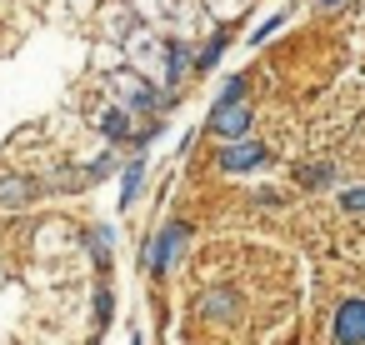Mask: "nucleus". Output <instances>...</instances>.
I'll return each instance as SVG.
<instances>
[{"mask_svg": "<svg viewBox=\"0 0 365 345\" xmlns=\"http://www.w3.org/2000/svg\"><path fill=\"white\" fill-rule=\"evenodd\" d=\"M245 130H250V105H245V101H215V110H210V135L240 140Z\"/></svg>", "mask_w": 365, "mask_h": 345, "instance_id": "nucleus-1", "label": "nucleus"}, {"mask_svg": "<svg viewBox=\"0 0 365 345\" xmlns=\"http://www.w3.org/2000/svg\"><path fill=\"white\" fill-rule=\"evenodd\" d=\"M215 165H220L225 175H235V170H255V165H265V145L240 135V140H230V145L215 155Z\"/></svg>", "mask_w": 365, "mask_h": 345, "instance_id": "nucleus-2", "label": "nucleus"}, {"mask_svg": "<svg viewBox=\"0 0 365 345\" xmlns=\"http://www.w3.org/2000/svg\"><path fill=\"white\" fill-rule=\"evenodd\" d=\"M185 240H190V225H185V220H165V225H160V240H155V250H150V270L165 275V270L175 265V250H180Z\"/></svg>", "mask_w": 365, "mask_h": 345, "instance_id": "nucleus-3", "label": "nucleus"}, {"mask_svg": "<svg viewBox=\"0 0 365 345\" xmlns=\"http://www.w3.org/2000/svg\"><path fill=\"white\" fill-rule=\"evenodd\" d=\"M335 345H365V300H345L335 310Z\"/></svg>", "mask_w": 365, "mask_h": 345, "instance_id": "nucleus-4", "label": "nucleus"}, {"mask_svg": "<svg viewBox=\"0 0 365 345\" xmlns=\"http://www.w3.org/2000/svg\"><path fill=\"white\" fill-rule=\"evenodd\" d=\"M115 91H125V101H130L135 110H155V91H150L145 81H135V76H115Z\"/></svg>", "mask_w": 365, "mask_h": 345, "instance_id": "nucleus-5", "label": "nucleus"}, {"mask_svg": "<svg viewBox=\"0 0 365 345\" xmlns=\"http://www.w3.org/2000/svg\"><path fill=\"white\" fill-rule=\"evenodd\" d=\"M101 130H106V140H130V115L125 110H106L101 115Z\"/></svg>", "mask_w": 365, "mask_h": 345, "instance_id": "nucleus-6", "label": "nucleus"}, {"mask_svg": "<svg viewBox=\"0 0 365 345\" xmlns=\"http://www.w3.org/2000/svg\"><path fill=\"white\" fill-rule=\"evenodd\" d=\"M140 175H145V160H130V165H125V185H120V205H130V200H135Z\"/></svg>", "mask_w": 365, "mask_h": 345, "instance_id": "nucleus-7", "label": "nucleus"}, {"mask_svg": "<svg viewBox=\"0 0 365 345\" xmlns=\"http://www.w3.org/2000/svg\"><path fill=\"white\" fill-rule=\"evenodd\" d=\"M205 315H215V320L235 315V295H230V290H210V300H205Z\"/></svg>", "mask_w": 365, "mask_h": 345, "instance_id": "nucleus-8", "label": "nucleus"}, {"mask_svg": "<svg viewBox=\"0 0 365 345\" xmlns=\"http://www.w3.org/2000/svg\"><path fill=\"white\" fill-rule=\"evenodd\" d=\"M300 185H330V165H300Z\"/></svg>", "mask_w": 365, "mask_h": 345, "instance_id": "nucleus-9", "label": "nucleus"}, {"mask_svg": "<svg viewBox=\"0 0 365 345\" xmlns=\"http://www.w3.org/2000/svg\"><path fill=\"white\" fill-rule=\"evenodd\" d=\"M220 51H225V36H215V41H210V46H205V51L195 56V66H200V71H210V66L220 61Z\"/></svg>", "mask_w": 365, "mask_h": 345, "instance_id": "nucleus-10", "label": "nucleus"}, {"mask_svg": "<svg viewBox=\"0 0 365 345\" xmlns=\"http://www.w3.org/2000/svg\"><path fill=\"white\" fill-rule=\"evenodd\" d=\"M31 195V180H0V200H26Z\"/></svg>", "mask_w": 365, "mask_h": 345, "instance_id": "nucleus-11", "label": "nucleus"}, {"mask_svg": "<svg viewBox=\"0 0 365 345\" xmlns=\"http://www.w3.org/2000/svg\"><path fill=\"white\" fill-rule=\"evenodd\" d=\"M340 205H345L350 215H360V210H365V185H355V190H345V195H340Z\"/></svg>", "mask_w": 365, "mask_h": 345, "instance_id": "nucleus-12", "label": "nucleus"}, {"mask_svg": "<svg viewBox=\"0 0 365 345\" xmlns=\"http://www.w3.org/2000/svg\"><path fill=\"white\" fill-rule=\"evenodd\" d=\"M240 96H245V76H230L225 91H220V101H240Z\"/></svg>", "mask_w": 365, "mask_h": 345, "instance_id": "nucleus-13", "label": "nucleus"}]
</instances>
